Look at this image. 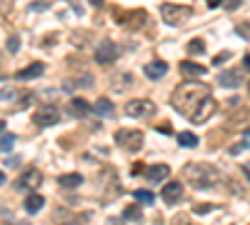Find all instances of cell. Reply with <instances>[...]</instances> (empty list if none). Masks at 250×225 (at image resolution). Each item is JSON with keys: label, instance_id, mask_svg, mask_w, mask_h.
Here are the masks:
<instances>
[{"label": "cell", "instance_id": "obj_31", "mask_svg": "<svg viewBox=\"0 0 250 225\" xmlns=\"http://www.w3.org/2000/svg\"><path fill=\"white\" fill-rule=\"evenodd\" d=\"M195 210H198V213H208V210H213V205H198Z\"/></svg>", "mask_w": 250, "mask_h": 225}, {"label": "cell", "instance_id": "obj_10", "mask_svg": "<svg viewBox=\"0 0 250 225\" xmlns=\"http://www.w3.org/2000/svg\"><path fill=\"white\" fill-rule=\"evenodd\" d=\"M215 110H218V103H215V98L210 95L208 100L203 103V108L198 110V115L193 118V123H205L208 118H213V115H215Z\"/></svg>", "mask_w": 250, "mask_h": 225}, {"label": "cell", "instance_id": "obj_32", "mask_svg": "<svg viewBox=\"0 0 250 225\" xmlns=\"http://www.w3.org/2000/svg\"><path fill=\"white\" fill-rule=\"evenodd\" d=\"M243 143L250 148V130H245V133H243Z\"/></svg>", "mask_w": 250, "mask_h": 225}, {"label": "cell", "instance_id": "obj_21", "mask_svg": "<svg viewBox=\"0 0 250 225\" xmlns=\"http://www.w3.org/2000/svg\"><path fill=\"white\" fill-rule=\"evenodd\" d=\"M13 145H15V138L8 133V130H3V140H0V153L3 155H8L10 150H13Z\"/></svg>", "mask_w": 250, "mask_h": 225}, {"label": "cell", "instance_id": "obj_26", "mask_svg": "<svg viewBox=\"0 0 250 225\" xmlns=\"http://www.w3.org/2000/svg\"><path fill=\"white\" fill-rule=\"evenodd\" d=\"M235 30H238V35H240V38L250 40V25H248V23H238V25H235Z\"/></svg>", "mask_w": 250, "mask_h": 225}, {"label": "cell", "instance_id": "obj_7", "mask_svg": "<svg viewBox=\"0 0 250 225\" xmlns=\"http://www.w3.org/2000/svg\"><path fill=\"white\" fill-rule=\"evenodd\" d=\"M58 110L55 108H43V110H38L35 115H33V123L38 125V128H50V125H55L58 123Z\"/></svg>", "mask_w": 250, "mask_h": 225}, {"label": "cell", "instance_id": "obj_15", "mask_svg": "<svg viewBox=\"0 0 250 225\" xmlns=\"http://www.w3.org/2000/svg\"><path fill=\"white\" fill-rule=\"evenodd\" d=\"M68 110H70L73 115H75V118H83V115L90 113V103L83 100V98H73V100H70V105H68Z\"/></svg>", "mask_w": 250, "mask_h": 225}, {"label": "cell", "instance_id": "obj_4", "mask_svg": "<svg viewBox=\"0 0 250 225\" xmlns=\"http://www.w3.org/2000/svg\"><path fill=\"white\" fill-rule=\"evenodd\" d=\"M160 15H163V20H165L168 25H183L190 15H193V10L185 8V5L165 3V5H160Z\"/></svg>", "mask_w": 250, "mask_h": 225}, {"label": "cell", "instance_id": "obj_13", "mask_svg": "<svg viewBox=\"0 0 250 225\" xmlns=\"http://www.w3.org/2000/svg\"><path fill=\"white\" fill-rule=\"evenodd\" d=\"M43 73H45V65H43V63H33V65L23 68L15 78H18V80H35V78H40Z\"/></svg>", "mask_w": 250, "mask_h": 225}, {"label": "cell", "instance_id": "obj_6", "mask_svg": "<svg viewBox=\"0 0 250 225\" xmlns=\"http://www.w3.org/2000/svg\"><path fill=\"white\" fill-rule=\"evenodd\" d=\"M115 58H118V45L113 40H103L98 45V50H95V60L100 65H108V63H113Z\"/></svg>", "mask_w": 250, "mask_h": 225}, {"label": "cell", "instance_id": "obj_19", "mask_svg": "<svg viewBox=\"0 0 250 225\" xmlns=\"http://www.w3.org/2000/svg\"><path fill=\"white\" fill-rule=\"evenodd\" d=\"M58 183H60L63 188H78V185L83 183V175H78V173H70V175H60V178H58Z\"/></svg>", "mask_w": 250, "mask_h": 225}, {"label": "cell", "instance_id": "obj_14", "mask_svg": "<svg viewBox=\"0 0 250 225\" xmlns=\"http://www.w3.org/2000/svg\"><path fill=\"white\" fill-rule=\"evenodd\" d=\"M43 205H45V198H43L40 193H30V195L25 198V210H28L30 215H33V213H40Z\"/></svg>", "mask_w": 250, "mask_h": 225}, {"label": "cell", "instance_id": "obj_38", "mask_svg": "<svg viewBox=\"0 0 250 225\" xmlns=\"http://www.w3.org/2000/svg\"><path fill=\"white\" fill-rule=\"evenodd\" d=\"M248 90H250V83H248Z\"/></svg>", "mask_w": 250, "mask_h": 225}, {"label": "cell", "instance_id": "obj_2", "mask_svg": "<svg viewBox=\"0 0 250 225\" xmlns=\"http://www.w3.org/2000/svg\"><path fill=\"white\" fill-rule=\"evenodd\" d=\"M185 178H188V183L193 188H210L220 180L218 170L208 163H190V165H185Z\"/></svg>", "mask_w": 250, "mask_h": 225}, {"label": "cell", "instance_id": "obj_16", "mask_svg": "<svg viewBox=\"0 0 250 225\" xmlns=\"http://www.w3.org/2000/svg\"><path fill=\"white\" fill-rule=\"evenodd\" d=\"M180 70H183L185 75H190V78H200V75L208 73V68H205V65H200V63H190V60H183V63H180Z\"/></svg>", "mask_w": 250, "mask_h": 225}, {"label": "cell", "instance_id": "obj_17", "mask_svg": "<svg viewBox=\"0 0 250 225\" xmlns=\"http://www.w3.org/2000/svg\"><path fill=\"white\" fill-rule=\"evenodd\" d=\"M240 80H243V78H240L235 70H228V73H220V75H218V83L225 85V88H238Z\"/></svg>", "mask_w": 250, "mask_h": 225}, {"label": "cell", "instance_id": "obj_9", "mask_svg": "<svg viewBox=\"0 0 250 225\" xmlns=\"http://www.w3.org/2000/svg\"><path fill=\"white\" fill-rule=\"evenodd\" d=\"M180 198H183V185L180 183H168L165 188H163V200L168 203V205H175V203H180Z\"/></svg>", "mask_w": 250, "mask_h": 225}, {"label": "cell", "instance_id": "obj_20", "mask_svg": "<svg viewBox=\"0 0 250 225\" xmlns=\"http://www.w3.org/2000/svg\"><path fill=\"white\" fill-rule=\"evenodd\" d=\"M133 195H135V200H138V203H143V205H153V203H155V195H153L150 190H145V188L133 190Z\"/></svg>", "mask_w": 250, "mask_h": 225}, {"label": "cell", "instance_id": "obj_30", "mask_svg": "<svg viewBox=\"0 0 250 225\" xmlns=\"http://www.w3.org/2000/svg\"><path fill=\"white\" fill-rule=\"evenodd\" d=\"M228 58H230V53H220V55H218V58L213 60V63L218 65V63H223V60H228Z\"/></svg>", "mask_w": 250, "mask_h": 225}, {"label": "cell", "instance_id": "obj_1", "mask_svg": "<svg viewBox=\"0 0 250 225\" xmlns=\"http://www.w3.org/2000/svg\"><path fill=\"white\" fill-rule=\"evenodd\" d=\"M208 98H210V88L208 85H203V83H180L178 88L173 90L170 105L178 113H183L185 118L193 120Z\"/></svg>", "mask_w": 250, "mask_h": 225}, {"label": "cell", "instance_id": "obj_28", "mask_svg": "<svg viewBox=\"0 0 250 225\" xmlns=\"http://www.w3.org/2000/svg\"><path fill=\"white\" fill-rule=\"evenodd\" d=\"M173 225H195V223L190 220V218H185V215H180V218H175V220H173Z\"/></svg>", "mask_w": 250, "mask_h": 225}, {"label": "cell", "instance_id": "obj_23", "mask_svg": "<svg viewBox=\"0 0 250 225\" xmlns=\"http://www.w3.org/2000/svg\"><path fill=\"white\" fill-rule=\"evenodd\" d=\"M178 143L185 145V148H195L198 145V138L193 133H178Z\"/></svg>", "mask_w": 250, "mask_h": 225}, {"label": "cell", "instance_id": "obj_8", "mask_svg": "<svg viewBox=\"0 0 250 225\" xmlns=\"http://www.w3.org/2000/svg\"><path fill=\"white\" fill-rule=\"evenodd\" d=\"M168 175H170V168H168V165H163V163L150 165V168L145 170V178H148V183H150V185L160 183V180H165Z\"/></svg>", "mask_w": 250, "mask_h": 225}, {"label": "cell", "instance_id": "obj_11", "mask_svg": "<svg viewBox=\"0 0 250 225\" xmlns=\"http://www.w3.org/2000/svg\"><path fill=\"white\" fill-rule=\"evenodd\" d=\"M40 180H43V175H40L38 170H28V173L20 175V180L15 183V188H18V190H23V188H38Z\"/></svg>", "mask_w": 250, "mask_h": 225}, {"label": "cell", "instance_id": "obj_29", "mask_svg": "<svg viewBox=\"0 0 250 225\" xmlns=\"http://www.w3.org/2000/svg\"><path fill=\"white\" fill-rule=\"evenodd\" d=\"M30 103H33V95H28V93H25V95L20 98V103H18V108H28Z\"/></svg>", "mask_w": 250, "mask_h": 225}, {"label": "cell", "instance_id": "obj_35", "mask_svg": "<svg viewBox=\"0 0 250 225\" xmlns=\"http://www.w3.org/2000/svg\"><path fill=\"white\" fill-rule=\"evenodd\" d=\"M108 225H123V220H118V218H110V220H108Z\"/></svg>", "mask_w": 250, "mask_h": 225}, {"label": "cell", "instance_id": "obj_5", "mask_svg": "<svg viewBox=\"0 0 250 225\" xmlns=\"http://www.w3.org/2000/svg\"><path fill=\"white\" fill-rule=\"evenodd\" d=\"M153 113H155V103L153 100L138 98V100H128L125 103V115H130V118H145V115H153Z\"/></svg>", "mask_w": 250, "mask_h": 225}, {"label": "cell", "instance_id": "obj_25", "mask_svg": "<svg viewBox=\"0 0 250 225\" xmlns=\"http://www.w3.org/2000/svg\"><path fill=\"white\" fill-rule=\"evenodd\" d=\"M5 48H8V53H15V50L20 48V38H18V35H13V38H8V43H5Z\"/></svg>", "mask_w": 250, "mask_h": 225}, {"label": "cell", "instance_id": "obj_22", "mask_svg": "<svg viewBox=\"0 0 250 225\" xmlns=\"http://www.w3.org/2000/svg\"><path fill=\"white\" fill-rule=\"evenodd\" d=\"M188 53H190V55H203V53H205V43H203L200 38L190 40V43H188Z\"/></svg>", "mask_w": 250, "mask_h": 225}, {"label": "cell", "instance_id": "obj_34", "mask_svg": "<svg viewBox=\"0 0 250 225\" xmlns=\"http://www.w3.org/2000/svg\"><path fill=\"white\" fill-rule=\"evenodd\" d=\"M205 3H208V8H218V5H220V0H205Z\"/></svg>", "mask_w": 250, "mask_h": 225}, {"label": "cell", "instance_id": "obj_36", "mask_svg": "<svg viewBox=\"0 0 250 225\" xmlns=\"http://www.w3.org/2000/svg\"><path fill=\"white\" fill-rule=\"evenodd\" d=\"M90 5H93V8H100V5H103V0H90Z\"/></svg>", "mask_w": 250, "mask_h": 225}, {"label": "cell", "instance_id": "obj_12", "mask_svg": "<svg viewBox=\"0 0 250 225\" xmlns=\"http://www.w3.org/2000/svg\"><path fill=\"white\" fill-rule=\"evenodd\" d=\"M165 73H168V63H163V60H153V63L145 65V75L150 80H160Z\"/></svg>", "mask_w": 250, "mask_h": 225}, {"label": "cell", "instance_id": "obj_24", "mask_svg": "<svg viewBox=\"0 0 250 225\" xmlns=\"http://www.w3.org/2000/svg\"><path fill=\"white\" fill-rule=\"evenodd\" d=\"M123 218H125V220H140V218H143V215H140V208H138V205H128L125 213H123Z\"/></svg>", "mask_w": 250, "mask_h": 225}, {"label": "cell", "instance_id": "obj_33", "mask_svg": "<svg viewBox=\"0 0 250 225\" xmlns=\"http://www.w3.org/2000/svg\"><path fill=\"white\" fill-rule=\"evenodd\" d=\"M243 173H245V178L250 180V163H245V165H243Z\"/></svg>", "mask_w": 250, "mask_h": 225}, {"label": "cell", "instance_id": "obj_37", "mask_svg": "<svg viewBox=\"0 0 250 225\" xmlns=\"http://www.w3.org/2000/svg\"><path fill=\"white\" fill-rule=\"evenodd\" d=\"M243 63H245V68H250V55H245V60H243Z\"/></svg>", "mask_w": 250, "mask_h": 225}, {"label": "cell", "instance_id": "obj_27", "mask_svg": "<svg viewBox=\"0 0 250 225\" xmlns=\"http://www.w3.org/2000/svg\"><path fill=\"white\" fill-rule=\"evenodd\" d=\"M50 8V3H30V5H28V10H30V13H35V10H48Z\"/></svg>", "mask_w": 250, "mask_h": 225}, {"label": "cell", "instance_id": "obj_18", "mask_svg": "<svg viewBox=\"0 0 250 225\" xmlns=\"http://www.w3.org/2000/svg\"><path fill=\"white\" fill-rule=\"evenodd\" d=\"M93 110H95L98 115H103V118H110V115H113V103H110L108 98H98L95 105H93Z\"/></svg>", "mask_w": 250, "mask_h": 225}, {"label": "cell", "instance_id": "obj_3", "mask_svg": "<svg viewBox=\"0 0 250 225\" xmlns=\"http://www.w3.org/2000/svg\"><path fill=\"white\" fill-rule=\"evenodd\" d=\"M115 143L120 145L123 150H128V153H138V150L143 148V133L140 130L120 128V130L115 133Z\"/></svg>", "mask_w": 250, "mask_h": 225}]
</instances>
